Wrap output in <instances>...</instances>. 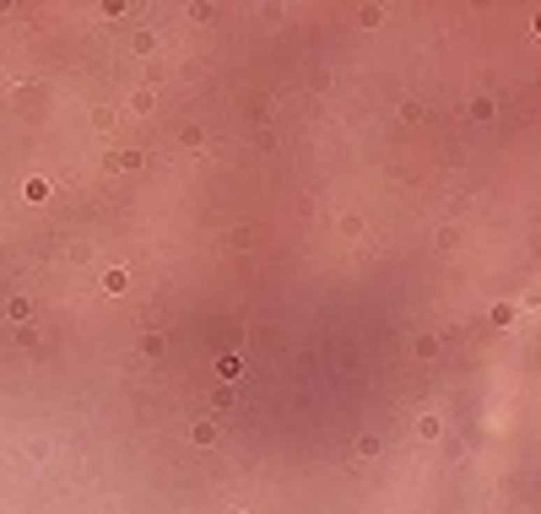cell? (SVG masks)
<instances>
[{
	"mask_svg": "<svg viewBox=\"0 0 541 514\" xmlns=\"http://www.w3.org/2000/svg\"><path fill=\"white\" fill-rule=\"evenodd\" d=\"M417 433H422V438H428V444H433L438 433H444V422H438L433 411H422V417H417Z\"/></svg>",
	"mask_w": 541,
	"mask_h": 514,
	"instance_id": "obj_2",
	"label": "cell"
},
{
	"mask_svg": "<svg viewBox=\"0 0 541 514\" xmlns=\"http://www.w3.org/2000/svg\"><path fill=\"white\" fill-rule=\"evenodd\" d=\"M238 514H244V509H238Z\"/></svg>",
	"mask_w": 541,
	"mask_h": 514,
	"instance_id": "obj_8",
	"label": "cell"
},
{
	"mask_svg": "<svg viewBox=\"0 0 541 514\" xmlns=\"http://www.w3.org/2000/svg\"><path fill=\"white\" fill-rule=\"evenodd\" d=\"M412 352H417V357H438V336H417Z\"/></svg>",
	"mask_w": 541,
	"mask_h": 514,
	"instance_id": "obj_4",
	"label": "cell"
},
{
	"mask_svg": "<svg viewBox=\"0 0 541 514\" xmlns=\"http://www.w3.org/2000/svg\"><path fill=\"white\" fill-rule=\"evenodd\" d=\"M374 455H379V438H374V433H363V438H357V460H374Z\"/></svg>",
	"mask_w": 541,
	"mask_h": 514,
	"instance_id": "obj_5",
	"label": "cell"
},
{
	"mask_svg": "<svg viewBox=\"0 0 541 514\" xmlns=\"http://www.w3.org/2000/svg\"><path fill=\"white\" fill-rule=\"evenodd\" d=\"M125 282H130V276H125L120 266H114V271H103V292H125Z\"/></svg>",
	"mask_w": 541,
	"mask_h": 514,
	"instance_id": "obj_3",
	"label": "cell"
},
{
	"mask_svg": "<svg viewBox=\"0 0 541 514\" xmlns=\"http://www.w3.org/2000/svg\"><path fill=\"white\" fill-rule=\"evenodd\" d=\"M525 308H541V282H536L531 292H525Z\"/></svg>",
	"mask_w": 541,
	"mask_h": 514,
	"instance_id": "obj_6",
	"label": "cell"
},
{
	"mask_svg": "<svg viewBox=\"0 0 541 514\" xmlns=\"http://www.w3.org/2000/svg\"><path fill=\"white\" fill-rule=\"evenodd\" d=\"M531 27H536V33H541V11H536V17H531Z\"/></svg>",
	"mask_w": 541,
	"mask_h": 514,
	"instance_id": "obj_7",
	"label": "cell"
},
{
	"mask_svg": "<svg viewBox=\"0 0 541 514\" xmlns=\"http://www.w3.org/2000/svg\"><path fill=\"white\" fill-rule=\"evenodd\" d=\"M189 444H217V422H211V417L189 422Z\"/></svg>",
	"mask_w": 541,
	"mask_h": 514,
	"instance_id": "obj_1",
	"label": "cell"
}]
</instances>
